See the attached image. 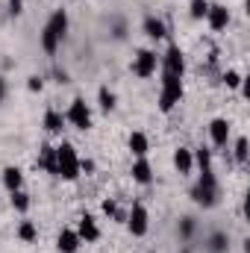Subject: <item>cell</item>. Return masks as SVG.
Returning a JSON list of instances; mask_svg holds the SVG:
<instances>
[{
	"instance_id": "9a60e30c",
	"label": "cell",
	"mask_w": 250,
	"mask_h": 253,
	"mask_svg": "<svg viewBox=\"0 0 250 253\" xmlns=\"http://www.w3.org/2000/svg\"><path fill=\"white\" fill-rule=\"evenodd\" d=\"M174 168H177L180 177H188L194 171V153H191V147H177L174 150Z\"/></svg>"
},
{
	"instance_id": "cb8c5ba5",
	"label": "cell",
	"mask_w": 250,
	"mask_h": 253,
	"mask_svg": "<svg viewBox=\"0 0 250 253\" xmlns=\"http://www.w3.org/2000/svg\"><path fill=\"white\" fill-rule=\"evenodd\" d=\"M9 200H12V209H15V212L27 215V209H30V194H27V191H24V189L9 191Z\"/></svg>"
},
{
	"instance_id": "4fadbf2b",
	"label": "cell",
	"mask_w": 250,
	"mask_h": 253,
	"mask_svg": "<svg viewBox=\"0 0 250 253\" xmlns=\"http://www.w3.org/2000/svg\"><path fill=\"white\" fill-rule=\"evenodd\" d=\"M56 248H59V253H77L80 248H83V239L77 236L74 227H65L62 233L56 236Z\"/></svg>"
},
{
	"instance_id": "8992f818",
	"label": "cell",
	"mask_w": 250,
	"mask_h": 253,
	"mask_svg": "<svg viewBox=\"0 0 250 253\" xmlns=\"http://www.w3.org/2000/svg\"><path fill=\"white\" fill-rule=\"evenodd\" d=\"M159 74H168V77H186V53L180 50V44H168L165 56H159Z\"/></svg>"
},
{
	"instance_id": "ffe728a7",
	"label": "cell",
	"mask_w": 250,
	"mask_h": 253,
	"mask_svg": "<svg viewBox=\"0 0 250 253\" xmlns=\"http://www.w3.org/2000/svg\"><path fill=\"white\" fill-rule=\"evenodd\" d=\"M97 103H100V112H115V106H118V97H115V91L109 88V85H100L97 88Z\"/></svg>"
},
{
	"instance_id": "ba28073f",
	"label": "cell",
	"mask_w": 250,
	"mask_h": 253,
	"mask_svg": "<svg viewBox=\"0 0 250 253\" xmlns=\"http://www.w3.org/2000/svg\"><path fill=\"white\" fill-rule=\"evenodd\" d=\"M132 74L138 77V80H150L156 71H159V53L156 50H147V47H141V50H135V56H132Z\"/></svg>"
},
{
	"instance_id": "7a4b0ae2",
	"label": "cell",
	"mask_w": 250,
	"mask_h": 253,
	"mask_svg": "<svg viewBox=\"0 0 250 253\" xmlns=\"http://www.w3.org/2000/svg\"><path fill=\"white\" fill-rule=\"evenodd\" d=\"M188 194H191V200H194L197 206L212 209V206L218 203V197H221V186H218L215 168H200V177H197V183L191 186Z\"/></svg>"
},
{
	"instance_id": "5bb4252c",
	"label": "cell",
	"mask_w": 250,
	"mask_h": 253,
	"mask_svg": "<svg viewBox=\"0 0 250 253\" xmlns=\"http://www.w3.org/2000/svg\"><path fill=\"white\" fill-rule=\"evenodd\" d=\"M36 165H39L42 171H47L50 177H56V147L44 141V144L39 147V159H36Z\"/></svg>"
},
{
	"instance_id": "6da1fadb",
	"label": "cell",
	"mask_w": 250,
	"mask_h": 253,
	"mask_svg": "<svg viewBox=\"0 0 250 253\" xmlns=\"http://www.w3.org/2000/svg\"><path fill=\"white\" fill-rule=\"evenodd\" d=\"M68 27H71L68 9H53L50 18H47V24H44V30H42V50L47 56H53L59 50V44H62L65 36H68Z\"/></svg>"
},
{
	"instance_id": "e0dca14e",
	"label": "cell",
	"mask_w": 250,
	"mask_h": 253,
	"mask_svg": "<svg viewBox=\"0 0 250 253\" xmlns=\"http://www.w3.org/2000/svg\"><path fill=\"white\" fill-rule=\"evenodd\" d=\"M129 174H132V180H135L138 186H150V183H153V168H150L147 156H144V159H135L132 168H129Z\"/></svg>"
},
{
	"instance_id": "277c9868",
	"label": "cell",
	"mask_w": 250,
	"mask_h": 253,
	"mask_svg": "<svg viewBox=\"0 0 250 253\" xmlns=\"http://www.w3.org/2000/svg\"><path fill=\"white\" fill-rule=\"evenodd\" d=\"M183 94H186L183 80H180V77H168V74H162V80H159V109H162L165 115L177 109V103L183 100Z\"/></svg>"
},
{
	"instance_id": "d6986e66",
	"label": "cell",
	"mask_w": 250,
	"mask_h": 253,
	"mask_svg": "<svg viewBox=\"0 0 250 253\" xmlns=\"http://www.w3.org/2000/svg\"><path fill=\"white\" fill-rule=\"evenodd\" d=\"M42 126H44L50 135H62L65 115H62V112H56V109H47V112H44V121H42Z\"/></svg>"
},
{
	"instance_id": "603a6c76",
	"label": "cell",
	"mask_w": 250,
	"mask_h": 253,
	"mask_svg": "<svg viewBox=\"0 0 250 253\" xmlns=\"http://www.w3.org/2000/svg\"><path fill=\"white\" fill-rule=\"evenodd\" d=\"M177 233H180V242H191V239H194V233H197V221H194L191 215H183V218H180Z\"/></svg>"
},
{
	"instance_id": "9c48e42d",
	"label": "cell",
	"mask_w": 250,
	"mask_h": 253,
	"mask_svg": "<svg viewBox=\"0 0 250 253\" xmlns=\"http://www.w3.org/2000/svg\"><path fill=\"white\" fill-rule=\"evenodd\" d=\"M203 21L209 24L212 33H221V30H227V24H230V9H227L224 3H209V12H206Z\"/></svg>"
},
{
	"instance_id": "2e32d148",
	"label": "cell",
	"mask_w": 250,
	"mask_h": 253,
	"mask_svg": "<svg viewBox=\"0 0 250 253\" xmlns=\"http://www.w3.org/2000/svg\"><path fill=\"white\" fill-rule=\"evenodd\" d=\"M126 147H129V153L135 156V159H144L147 153H150V138L144 135V132H129V138H126Z\"/></svg>"
},
{
	"instance_id": "4316f807",
	"label": "cell",
	"mask_w": 250,
	"mask_h": 253,
	"mask_svg": "<svg viewBox=\"0 0 250 253\" xmlns=\"http://www.w3.org/2000/svg\"><path fill=\"white\" fill-rule=\"evenodd\" d=\"M233 156H236V162H239V165H245V162H248L250 150H248V138H245V135H239V138H236V150H233Z\"/></svg>"
},
{
	"instance_id": "ac0fdd59",
	"label": "cell",
	"mask_w": 250,
	"mask_h": 253,
	"mask_svg": "<svg viewBox=\"0 0 250 253\" xmlns=\"http://www.w3.org/2000/svg\"><path fill=\"white\" fill-rule=\"evenodd\" d=\"M3 186H6V191L24 189V171L18 165H6L3 168Z\"/></svg>"
},
{
	"instance_id": "7c38bea8",
	"label": "cell",
	"mask_w": 250,
	"mask_h": 253,
	"mask_svg": "<svg viewBox=\"0 0 250 253\" xmlns=\"http://www.w3.org/2000/svg\"><path fill=\"white\" fill-rule=\"evenodd\" d=\"M141 30H144V36L153 39V42L168 39V24H165L162 18H156V15H147V18L141 21Z\"/></svg>"
},
{
	"instance_id": "3957f363",
	"label": "cell",
	"mask_w": 250,
	"mask_h": 253,
	"mask_svg": "<svg viewBox=\"0 0 250 253\" xmlns=\"http://www.w3.org/2000/svg\"><path fill=\"white\" fill-rule=\"evenodd\" d=\"M56 177H62L68 183H74V180L83 177V171H80V153H77V147L71 141L56 144Z\"/></svg>"
},
{
	"instance_id": "44dd1931",
	"label": "cell",
	"mask_w": 250,
	"mask_h": 253,
	"mask_svg": "<svg viewBox=\"0 0 250 253\" xmlns=\"http://www.w3.org/2000/svg\"><path fill=\"white\" fill-rule=\"evenodd\" d=\"M206 251L209 253H227L230 251V236L221 233V230H215V233L206 239Z\"/></svg>"
},
{
	"instance_id": "1f68e13d",
	"label": "cell",
	"mask_w": 250,
	"mask_h": 253,
	"mask_svg": "<svg viewBox=\"0 0 250 253\" xmlns=\"http://www.w3.org/2000/svg\"><path fill=\"white\" fill-rule=\"evenodd\" d=\"M6 100V80H3V74H0V103Z\"/></svg>"
},
{
	"instance_id": "30bf717a",
	"label": "cell",
	"mask_w": 250,
	"mask_h": 253,
	"mask_svg": "<svg viewBox=\"0 0 250 253\" xmlns=\"http://www.w3.org/2000/svg\"><path fill=\"white\" fill-rule=\"evenodd\" d=\"M77 236L83 239V245H94V242H100V227H97V218L85 212V215L80 218V224H77Z\"/></svg>"
},
{
	"instance_id": "52a82bcc",
	"label": "cell",
	"mask_w": 250,
	"mask_h": 253,
	"mask_svg": "<svg viewBox=\"0 0 250 253\" xmlns=\"http://www.w3.org/2000/svg\"><path fill=\"white\" fill-rule=\"evenodd\" d=\"M91 109H88V103L83 100V97H74L71 100V106H68V112H65V124H71L74 129H80V132H88L91 129Z\"/></svg>"
},
{
	"instance_id": "8fae6325",
	"label": "cell",
	"mask_w": 250,
	"mask_h": 253,
	"mask_svg": "<svg viewBox=\"0 0 250 253\" xmlns=\"http://www.w3.org/2000/svg\"><path fill=\"white\" fill-rule=\"evenodd\" d=\"M230 121L227 118H212L209 121V138H212V144L218 147V150H224L227 147V141H230Z\"/></svg>"
},
{
	"instance_id": "f546056e",
	"label": "cell",
	"mask_w": 250,
	"mask_h": 253,
	"mask_svg": "<svg viewBox=\"0 0 250 253\" xmlns=\"http://www.w3.org/2000/svg\"><path fill=\"white\" fill-rule=\"evenodd\" d=\"M24 12V0H9V15L15 18V15H21Z\"/></svg>"
},
{
	"instance_id": "4dcf8cb0",
	"label": "cell",
	"mask_w": 250,
	"mask_h": 253,
	"mask_svg": "<svg viewBox=\"0 0 250 253\" xmlns=\"http://www.w3.org/2000/svg\"><path fill=\"white\" fill-rule=\"evenodd\" d=\"M112 36H115V39H124V36H126V27H124V24H115V33H112Z\"/></svg>"
},
{
	"instance_id": "5b68a950",
	"label": "cell",
	"mask_w": 250,
	"mask_h": 253,
	"mask_svg": "<svg viewBox=\"0 0 250 253\" xmlns=\"http://www.w3.org/2000/svg\"><path fill=\"white\" fill-rule=\"evenodd\" d=\"M124 224H126V230H129V236H132V239L147 236V230H150V212H147V206H144L141 200H135V203L129 206Z\"/></svg>"
},
{
	"instance_id": "484cf974",
	"label": "cell",
	"mask_w": 250,
	"mask_h": 253,
	"mask_svg": "<svg viewBox=\"0 0 250 253\" xmlns=\"http://www.w3.org/2000/svg\"><path fill=\"white\" fill-rule=\"evenodd\" d=\"M191 153H194V165L197 168H212V150L209 147H197Z\"/></svg>"
},
{
	"instance_id": "83f0119b",
	"label": "cell",
	"mask_w": 250,
	"mask_h": 253,
	"mask_svg": "<svg viewBox=\"0 0 250 253\" xmlns=\"http://www.w3.org/2000/svg\"><path fill=\"white\" fill-rule=\"evenodd\" d=\"M224 83H227V88H239L242 85V74L236 68H230V71H224Z\"/></svg>"
},
{
	"instance_id": "7402d4cb",
	"label": "cell",
	"mask_w": 250,
	"mask_h": 253,
	"mask_svg": "<svg viewBox=\"0 0 250 253\" xmlns=\"http://www.w3.org/2000/svg\"><path fill=\"white\" fill-rule=\"evenodd\" d=\"M15 233H18V239H21L24 245H33V242H39V227H36L33 221H27V218L18 224V230H15Z\"/></svg>"
},
{
	"instance_id": "f1b7e54d",
	"label": "cell",
	"mask_w": 250,
	"mask_h": 253,
	"mask_svg": "<svg viewBox=\"0 0 250 253\" xmlns=\"http://www.w3.org/2000/svg\"><path fill=\"white\" fill-rule=\"evenodd\" d=\"M27 88H30V91H42V88H44L42 77H30V80H27Z\"/></svg>"
},
{
	"instance_id": "d4e9b609",
	"label": "cell",
	"mask_w": 250,
	"mask_h": 253,
	"mask_svg": "<svg viewBox=\"0 0 250 253\" xmlns=\"http://www.w3.org/2000/svg\"><path fill=\"white\" fill-rule=\"evenodd\" d=\"M206 12H209V0H191V3H188V15H191L194 21H203Z\"/></svg>"
}]
</instances>
